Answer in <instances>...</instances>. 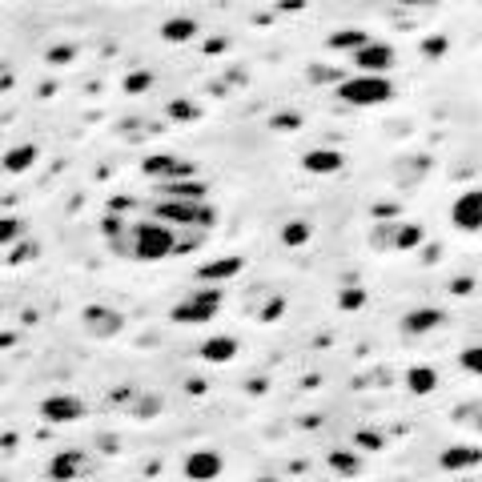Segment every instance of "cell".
Segmentation results:
<instances>
[{"label":"cell","instance_id":"cell-1","mask_svg":"<svg viewBox=\"0 0 482 482\" xmlns=\"http://www.w3.org/2000/svg\"><path fill=\"white\" fill-rule=\"evenodd\" d=\"M178 254V229L165 221H133V262H165Z\"/></svg>","mask_w":482,"mask_h":482},{"label":"cell","instance_id":"cell-2","mask_svg":"<svg viewBox=\"0 0 482 482\" xmlns=\"http://www.w3.org/2000/svg\"><path fill=\"white\" fill-rule=\"evenodd\" d=\"M153 217L165 221L173 229H213L217 226V209L209 201H169L157 198L153 201Z\"/></svg>","mask_w":482,"mask_h":482},{"label":"cell","instance_id":"cell-3","mask_svg":"<svg viewBox=\"0 0 482 482\" xmlns=\"http://www.w3.org/2000/svg\"><path fill=\"white\" fill-rule=\"evenodd\" d=\"M338 101L342 105H354V109H374L394 101V85L390 77H370V72H354L338 85Z\"/></svg>","mask_w":482,"mask_h":482},{"label":"cell","instance_id":"cell-4","mask_svg":"<svg viewBox=\"0 0 482 482\" xmlns=\"http://www.w3.org/2000/svg\"><path fill=\"white\" fill-rule=\"evenodd\" d=\"M221 302H226V294H221V285H201V290H193L185 302H178L169 310V318L178 322V326H201V322L217 318Z\"/></svg>","mask_w":482,"mask_h":482},{"label":"cell","instance_id":"cell-5","mask_svg":"<svg viewBox=\"0 0 482 482\" xmlns=\"http://www.w3.org/2000/svg\"><path fill=\"white\" fill-rule=\"evenodd\" d=\"M141 173H145V178H153L157 185H165V181L198 178V165H193L189 157H178V153H149L141 161Z\"/></svg>","mask_w":482,"mask_h":482},{"label":"cell","instance_id":"cell-6","mask_svg":"<svg viewBox=\"0 0 482 482\" xmlns=\"http://www.w3.org/2000/svg\"><path fill=\"white\" fill-rule=\"evenodd\" d=\"M81 330L97 342H109L125 330V313L113 310V305H85V310H81Z\"/></svg>","mask_w":482,"mask_h":482},{"label":"cell","instance_id":"cell-7","mask_svg":"<svg viewBox=\"0 0 482 482\" xmlns=\"http://www.w3.org/2000/svg\"><path fill=\"white\" fill-rule=\"evenodd\" d=\"M450 221L462 234H482V185L478 189H462L450 206Z\"/></svg>","mask_w":482,"mask_h":482},{"label":"cell","instance_id":"cell-8","mask_svg":"<svg viewBox=\"0 0 482 482\" xmlns=\"http://www.w3.org/2000/svg\"><path fill=\"white\" fill-rule=\"evenodd\" d=\"M89 470H92V458L85 450H57L49 458V467H44V475H49V482H77Z\"/></svg>","mask_w":482,"mask_h":482},{"label":"cell","instance_id":"cell-9","mask_svg":"<svg viewBox=\"0 0 482 482\" xmlns=\"http://www.w3.org/2000/svg\"><path fill=\"white\" fill-rule=\"evenodd\" d=\"M394 61H398V53H394V44H386V41H370L366 49L354 53V69L370 72V77H386V72L394 69Z\"/></svg>","mask_w":482,"mask_h":482},{"label":"cell","instance_id":"cell-10","mask_svg":"<svg viewBox=\"0 0 482 482\" xmlns=\"http://www.w3.org/2000/svg\"><path fill=\"white\" fill-rule=\"evenodd\" d=\"M41 419L44 422H57V426L81 422V419H85V402H81L77 394H49L41 402Z\"/></svg>","mask_w":482,"mask_h":482},{"label":"cell","instance_id":"cell-11","mask_svg":"<svg viewBox=\"0 0 482 482\" xmlns=\"http://www.w3.org/2000/svg\"><path fill=\"white\" fill-rule=\"evenodd\" d=\"M101 234H105V246L113 249L117 257H133V226L125 221V213H105Z\"/></svg>","mask_w":482,"mask_h":482},{"label":"cell","instance_id":"cell-12","mask_svg":"<svg viewBox=\"0 0 482 482\" xmlns=\"http://www.w3.org/2000/svg\"><path fill=\"white\" fill-rule=\"evenodd\" d=\"M439 326H447V310H439V305H414L402 313V333H410V338L434 333Z\"/></svg>","mask_w":482,"mask_h":482},{"label":"cell","instance_id":"cell-13","mask_svg":"<svg viewBox=\"0 0 482 482\" xmlns=\"http://www.w3.org/2000/svg\"><path fill=\"white\" fill-rule=\"evenodd\" d=\"M221 454L217 450H193V454H185V478L189 482H213L221 475Z\"/></svg>","mask_w":482,"mask_h":482},{"label":"cell","instance_id":"cell-14","mask_svg":"<svg viewBox=\"0 0 482 482\" xmlns=\"http://www.w3.org/2000/svg\"><path fill=\"white\" fill-rule=\"evenodd\" d=\"M439 467L447 470V475H458V470H475L482 467V447H467V442H458V447H447L439 454Z\"/></svg>","mask_w":482,"mask_h":482},{"label":"cell","instance_id":"cell-15","mask_svg":"<svg viewBox=\"0 0 482 482\" xmlns=\"http://www.w3.org/2000/svg\"><path fill=\"white\" fill-rule=\"evenodd\" d=\"M241 270H246V257H237V254H229V257H217V262H206L198 270V282L201 285H221V282H229V277H237Z\"/></svg>","mask_w":482,"mask_h":482},{"label":"cell","instance_id":"cell-16","mask_svg":"<svg viewBox=\"0 0 482 482\" xmlns=\"http://www.w3.org/2000/svg\"><path fill=\"white\" fill-rule=\"evenodd\" d=\"M157 198H169V201H206L209 198V185L201 181V178L165 181V185H157Z\"/></svg>","mask_w":482,"mask_h":482},{"label":"cell","instance_id":"cell-17","mask_svg":"<svg viewBox=\"0 0 482 482\" xmlns=\"http://www.w3.org/2000/svg\"><path fill=\"white\" fill-rule=\"evenodd\" d=\"M305 173H313V178H333V173L346 169V157H342L338 149H310L302 157Z\"/></svg>","mask_w":482,"mask_h":482},{"label":"cell","instance_id":"cell-18","mask_svg":"<svg viewBox=\"0 0 482 482\" xmlns=\"http://www.w3.org/2000/svg\"><path fill=\"white\" fill-rule=\"evenodd\" d=\"M201 358L213 362V366H221V362H234L237 358V338H229V333L206 338V342H201Z\"/></svg>","mask_w":482,"mask_h":482},{"label":"cell","instance_id":"cell-19","mask_svg":"<svg viewBox=\"0 0 482 482\" xmlns=\"http://www.w3.org/2000/svg\"><path fill=\"white\" fill-rule=\"evenodd\" d=\"M36 157H41V149L24 141V145H13V149L5 153V161H0V165H5V173H16V178H21V173H29L33 165H36Z\"/></svg>","mask_w":482,"mask_h":482},{"label":"cell","instance_id":"cell-20","mask_svg":"<svg viewBox=\"0 0 482 482\" xmlns=\"http://www.w3.org/2000/svg\"><path fill=\"white\" fill-rule=\"evenodd\" d=\"M193 36H198V21L193 16H169L161 24V41H169V44H189Z\"/></svg>","mask_w":482,"mask_h":482},{"label":"cell","instance_id":"cell-21","mask_svg":"<svg viewBox=\"0 0 482 482\" xmlns=\"http://www.w3.org/2000/svg\"><path fill=\"white\" fill-rule=\"evenodd\" d=\"M406 386H410V394H434L439 390V370L434 366H410L406 370Z\"/></svg>","mask_w":482,"mask_h":482},{"label":"cell","instance_id":"cell-22","mask_svg":"<svg viewBox=\"0 0 482 482\" xmlns=\"http://www.w3.org/2000/svg\"><path fill=\"white\" fill-rule=\"evenodd\" d=\"M366 44H370V33H362V29H338L326 36V49H346L350 57H354L358 49H366Z\"/></svg>","mask_w":482,"mask_h":482},{"label":"cell","instance_id":"cell-23","mask_svg":"<svg viewBox=\"0 0 482 482\" xmlns=\"http://www.w3.org/2000/svg\"><path fill=\"white\" fill-rule=\"evenodd\" d=\"M422 241H426V234H422L419 221H398V229H394V249L410 254V249H419Z\"/></svg>","mask_w":482,"mask_h":482},{"label":"cell","instance_id":"cell-24","mask_svg":"<svg viewBox=\"0 0 482 482\" xmlns=\"http://www.w3.org/2000/svg\"><path fill=\"white\" fill-rule=\"evenodd\" d=\"M277 237H282V246H290V249H298V246H305V241H310L313 237V226H310V221H285V226H282V234H277Z\"/></svg>","mask_w":482,"mask_h":482},{"label":"cell","instance_id":"cell-25","mask_svg":"<svg viewBox=\"0 0 482 482\" xmlns=\"http://www.w3.org/2000/svg\"><path fill=\"white\" fill-rule=\"evenodd\" d=\"M21 241H24V217L5 213L0 217V246H21Z\"/></svg>","mask_w":482,"mask_h":482},{"label":"cell","instance_id":"cell-26","mask_svg":"<svg viewBox=\"0 0 482 482\" xmlns=\"http://www.w3.org/2000/svg\"><path fill=\"white\" fill-rule=\"evenodd\" d=\"M305 77H310L313 85H342L350 72H342L338 64H310V69H305Z\"/></svg>","mask_w":482,"mask_h":482},{"label":"cell","instance_id":"cell-27","mask_svg":"<svg viewBox=\"0 0 482 482\" xmlns=\"http://www.w3.org/2000/svg\"><path fill=\"white\" fill-rule=\"evenodd\" d=\"M326 462H330V470H333V475H342V478H354L358 470H362L358 454H350V450H333Z\"/></svg>","mask_w":482,"mask_h":482},{"label":"cell","instance_id":"cell-28","mask_svg":"<svg viewBox=\"0 0 482 482\" xmlns=\"http://www.w3.org/2000/svg\"><path fill=\"white\" fill-rule=\"evenodd\" d=\"M165 113H169V120H198L201 109L193 105V101H185V97H173L169 105H165Z\"/></svg>","mask_w":482,"mask_h":482},{"label":"cell","instance_id":"cell-29","mask_svg":"<svg viewBox=\"0 0 482 482\" xmlns=\"http://www.w3.org/2000/svg\"><path fill=\"white\" fill-rule=\"evenodd\" d=\"M149 89H153V72L149 69H133L125 77V92H129V97H137V92H149Z\"/></svg>","mask_w":482,"mask_h":482},{"label":"cell","instance_id":"cell-30","mask_svg":"<svg viewBox=\"0 0 482 482\" xmlns=\"http://www.w3.org/2000/svg\"><path fill=\"white\" fill-rule=\"evenodd\" d=\"M206 234H209V229H178V254H193V249H201Z\"/></svg>","mask_w":482,"mask_h":482},{"label":"cell","instance_id":"cell-31","mask_svg":"<svg viewBox=\"0 0 482 482\" xmlns=\"http://www.w3.org/2000/svg\"><path fill=\"white\" fill-rule=\"evenodd\" d=\"M338 305H342V310H362V305H366V290L350 285V290H342V294H338Z\"/></svg>","mask_w":482,"mask_h":482},{"label":"cell","instance_id":"cell-32","mask_svg":"<svg viewBox=\"0 0 482 482\" xmlns=\"http://www.w3.org/2000/svg\"><path fill=\"white\" fill-rule=\"evenodd\" d=\"M458 362H462V370H470V374L482 378V346H467L458 354Z\"/></svg>","mask_w":482,"mask_h":482},{"label":"cell","instance_id":"cell-33","mask_svg":"<svg viewBox=\"0 0 482 482\" xmlns=\"http://www.w3.org/2000/svg\"><path fill=\"white\" fill-rule=\"evenodd\" d=\"M454 422H467V426H475V430L482 434V402H478V406H462V410H454Z\"/></svg>","mask_w":482,"mask_h":482},{"label":"cell","instance_id":"cell-34","mask_svg":"<svg viewBox=\"0 0 482 482\" xmlns=\"http://www.w3.org/2000/svg\"><path fill=\"white\" fill-rule=\"evenodd\" d=\"M137 402H141V406H133V414H137V419H153V414L161 410V398H157V394H141Z\"/></svg>","mask_w":482,"mask_h":482},{"label":"cell","instance_id":"cell-35","mask_svg":"<svg viewBox=\"0 0 482 482\" xmlns=\"http://www.w3.org/2000/svg\"><path fill=\"white\" fill-rule=\"evenodd\" d=\"M370 213H374V221H402V206H394V201H378Z\"/></svg>","mask_w":482,"mask_h":482},{"label":"cell","instance_id":"cell-36","mask_svg":"<svg viewBox=\"0 0 482 482\" xmlns=\"http://www.w3.org/2000/svg\"><path fill=\"white\" fill-rule=\"evenodd\" d=\"M442 53H447V36H426V41H422V57L439 61Z\"/></svg>","mask_w":482,"mask_h":482},{"label":"cell","instance_id":"cell-37","mask_svg":"<svg viewBox=\"0 0 482 482\" xmlns=\"http://www.w3.org/2000/svg\"><path fill=\"white\" fill-rule=\"evenodd\" d=\"M270 125H274V129H282V133H290V129H302V117L285 109V113H274V120H270Z\"/></svg>","mask_w":482,"mask_h":482},{"label":"cell","instance_id":"cell-38","mask_svg":"<svg viewBox=\"0 0 482 482\" xmlns=\"http://www.w3.org/2000/svg\"><path fill=\"white\" fill-rule=\"evenodd\" d=\"M77 53H72V44H57V49H49V61L53 64H69Z\"/></svg>","mask_w":482,"mask_h":482},{"label":"cell","instance_id":"cell-39","mask_svg":"<svg viewBox=\"0 0 482 482\" xmlns=\"http://www.w3.org/2000/svg\"><path fill=\"white\" fill-rule=\"evenodd\" d=\"M226 49H229L226 36H213V41H206V49H201V53H206V57H217V53H226Z\"/></svg>","mask_w":482,"mask_h":482},{"label":"cell","instance_id":"cell-40","mask_svg":"<svg viewBox=\"0 0 482 482\" xmlns=\"http://www.w3.org/2000/svg\"><path fill=\"white\" fill-rule=\"evenodd\" d=\"M270 310H262V322H274V318H282V310H285V302L282 298H274V302H265Z\"/></svg>","mask_w":482,"mask_h":482},{"label":"cell","instance_id":"cell-41","mask_svg":"<svg viewBox=\"0 0 482 482\" xmlns=\"http://www.w3.org/2000/svg\"><path fill=\"white\" fill-rule=\"evenodd\" d=\"M36 246H29V241H21V246H13V262H24V257H33Z\"/></svg>","mask_w":482,"mask_h":482},{"label":"cell","instance_id":"cell-42","mask_svg":"<svg viewBox=\"0 0 482 482\" xmlns=\"http://www.w3.org/2000/svg\"><path fill=\"white\" fill-rule=\"evenodd\" d=\"M358 442H362V447H370V450H378V447H382V439H378L374 430H362V434H358Z\"/></svg>","mask_w":482,"mask_h":482},{"label":"cell","instance_id":"cell-43","mask_svg":"<svg viewBox=\"0 0 482 482\" xmlns=\"http://www.w3.org/2000/svg\"><path fill=\"white\" fill-rule=\"evenodd\" d=\"M475 290V282H470V277H458V282H454V294H470Z\"/></svg>","mask_w":482,"mask_h":482},{"label":"cell","instance_id":"cell-44","mask_svg":"<svg viewBox=\"0 0 482 482\" xmlns=\"http://www.w3.org/2000/svg\"><path fill=\"white\" fill-rule=\"evenodd\" d=\"M305 0H282V13H302Z\"/></svg>","mask_w":482,"mask_h":482},{"label":"cell","instance_id":"cell-45","mask_svg":"<svg viewBox=\"0 0 482 482\" xmlns=\"http://www.w3.org/2000/svg\"><path fill=\"white\" fill-rule=\"evenodd\" d=\"M398 5H414V8H422V5H434V0H398Z\"/></svg>","mask_w":482,"mask_h":482},{"label":"cell","instance_id":"cell-46","mask_svg":"<svg viewBox=\"0 0 482 482\" xmlns=\"http://www.w3.org/2000/svg\"><path fill=\"white\" fill-rule=\"evenodd\" d=\"M254 482H282V478H274V475H262V478H254Z\"/></svg>","mask_w":482,"mask_h":482}]
</instances>
